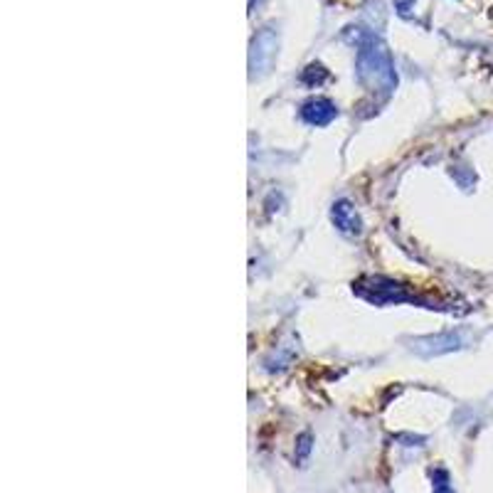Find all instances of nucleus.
<instances>
[{
  "label": "nucleus",
  "mask_w": 493,
  "mask_h": 493,
  "mask_svg": "<svg viewBox=\"0 0 493 493\" xmlns=\"http://www.w3.org/2000/svg\"><path fill=\"white\" fill-rule=\"evenodd\" d=\"M358 79L382 94H390L397 84L390 52L375 35H360L358 39Z\"/></svg>",
  "instance_id": "nucleus-1"
},
{
  "label": "nucleus",
  "mask_w": 493,
  "mask_h": 493,
  "mask_svg": "<svg viewBox=\"0 0 493 493\" xmlns=\"http://www.w3.org/2000/svg\"><path fill=\"white\" fill-rule=\"evenodd\" d=\"M331 220H333V225L338 227V232H343V235H348V237L360 235V230H363L360 217H358L355 207L348 200H338L336 205H333Z\"/></svg>",
  "instance_id": "nucleus-2"
},
{
  "label": "nucleus",
  "mask_w": 493,
  "mask_h": 493,
  "mask_svg": "<svg viewBox=\"0 0 493 493\" xmlns=\"http://www.w3.org/2000/svg\"><path fill=\"white\" fill-rule=\"evenodd\" d=\"M274 49H276V35H274L272 30H267V32H262L254 39L252 54H249V64H252L254 72H264V69L272 64Z\"/></svg>",
  "instance_id": "nucleus-3"
},
{
  "label": "nucleus",
  "mask_w": 493,
  "mask_h": 493,
  "mask_svg": "<svg viewBox=\"0 0 493 493\" xmlns=\"http://www.w3.org/2000/svg\"><path fill=\"white\" fill-rule=\"evenodd\" d=\"M336 116H338L336 104L328 102V99H311L301 109V118L306 123H311V126H328Z\"/></svg>",
  "instance_id": "nucleus-4"
},
{
  "label": "nucleus",
  "mask_w": 493,
  "mask_h": 493,
  "mask_svg": "<svg viewBox=\"0 0 493 493\" xmlns=\"http://www.w3.org/2000/svg\"><path fill=\"white\" fill-rule=\"evenodd\" d=\"M370 284H372L370 291H367V288H358V293H360V296H365V298H370V301H375V303L405 301V298H407V293L402 291V286H400V284H395V281H387V279H372Z\"/></svg>",
  "instance_id": "nucleus-5"
},
{
  "label": "nucleus",
  "mask_w": 493,
  "mask_h": 493,
  "mask_svg": "<svg viewBox=\"0 0 493 493\" xmlns=\"http://www.w3.org/2000/svg\"><path fill=\"white\" fill-rule=\"evenodd\" d=\"M415 346H430V348H425V351H422V355H439V353H446V351L459 348V338H456L454 333H449V336L422 338V341H417Z\"/></svg>",
  "instance_id": "nucleus-6"
},
{
  "label": "nucleus",
  "mask_w": 493,
  "mask_h": 493,
  "mask_svg": "<svg viewBox=\"0 0 493 493\" xmlns=\"http://www.w3.org/2000/svg\"><path fill=\"white\" fill-rule=\"evenodd\" d=\"M434 493H454V489L449 486V479H446V471L434 474Z\"/></svg>",
  "instance_id": "nucleus-7"
},
{
  "label": "nucleus",
  "mask_w": 493,
  "mask_h": 493,
  "mask_svg": "<svg viewBox=\"0 0 493 493\" xmlns=\"http://www.w3.org/2000/svg\"><path fill=\"white\" fill-rule=\"evenodd\" d=\"M308 451H311V437L303 434V437H301V451H298V456L303 459V456H306Z\"/></svg>",
  "instance_id": "nucleus-8"
}]
</instances>
